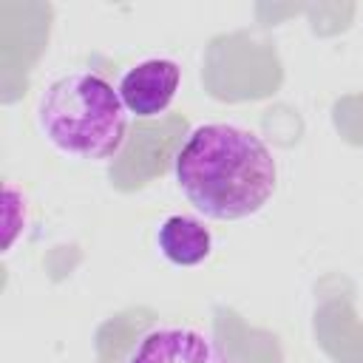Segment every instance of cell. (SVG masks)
<instances>
[{
  "label": "cell",
  "instance_id": "1",
  "mask_svg": "<svg viewBox=\"0 0 363 363\" xmlns=\"http://www.w3.org/2000/svg\"><path fill=\"white\" fill-rule=\"evenodd\" d=\"M184 199L216 221H238L267 207L278 187L269 145L235 122H204L190 130L173 162Z\"/></svg>",
  "mask_w": 363,
  "mask_h": 363
},
{
  "label": "cell",
  "instance_id": "2",
  "mask_svg": "<svg viewBox=\"0 0 363 363\" xmlns=\"http://www.w3.org/2000/svg\"><path fill=\"white\" fill-rule=\"evenodd\" d=\"M43 139L68 159L108 162L128 136V111L119 91L96 71H71L51 79L34 108Z\"/></svg>",
  "mask_w": 363,
  "mask_h": 363
},
{
  "label": "cell",
  "instance_id": "3",
  "mask_svg": "<svg viewBox=\"0 0 363 363\" xmlns=\"http://www.w3.org/2000/svg\"><path fill=\"white\" fill-rule=\"evenodd\" d=\"M128 363H235L230 352L204 329L164 323L145 332L128 354Z\"/></svg>",
  "mask_w": 363,
  "mask_h": 363
},
{
  "label": "cell",
  "instance_id": "4",
  "mask_svg": "<svg viewBox=\"0 0 363 363\" xmlns=\"http://www.w3.org/2000/svg\"><path fill=\"white\" fill-rule=\"evenodd\" d=\"M182 85V68L176 60L167 57H150L128 68L116 85L119 99L128 113L139 119H153L164 113Z\"/></svg>",
  "mask_w": 363,
  "mask_h": 363
},
{
  "label": "cell",
  "instance_id": "5",
  "mask_svg": "<svg viewBox=\"0 0 363 363\" xmlns=\"http://www.w3.org/2000/svg\"><path fill=\"white\" fill-rule=\"evenodd\" d=\"M156 247L173 267H196L213 252V233L201 218L176 213L156 227Z\"/></svg>",
  "mask_w": 363,
  "mask_h": 363
}]
</instances>
